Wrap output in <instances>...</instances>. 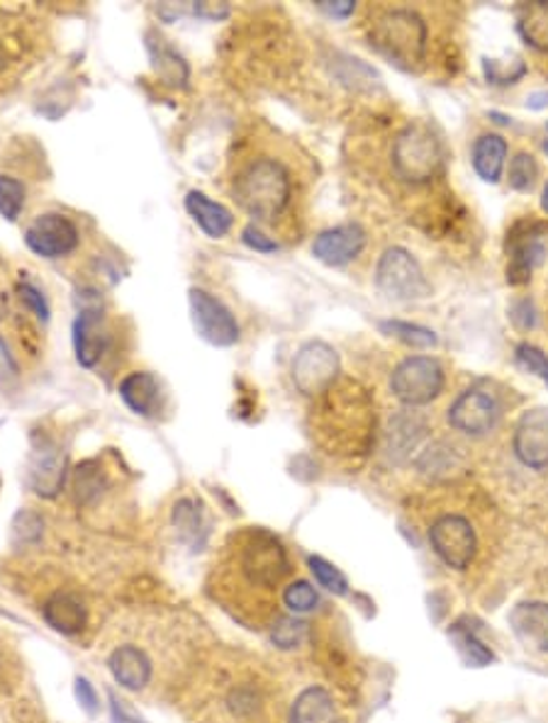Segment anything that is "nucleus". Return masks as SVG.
<instances>
[{
    "label": "nucleus",
    "instance_id": "f257e3e1",
    "mask_svg": "<svg viewBox=\"0 0 548 723\" xmlns=\"http://www.w3.org/2000/svg\"><path fill=\"white\" fill-rule=\"evenodd\" d=\"M317 414L312 422L317 438L329 448V454H359L371 444L376 432V404L366 388L354 380H337L320 394Z\"/></svg>",
    "mask_w": 548,
    "mask_h": 723
},
{
    "label": "nucleus",
    "instance_id": "f03ea898",
    "mask_svg": "<svg viewBox=\"0 0 548 723\" xmlns=\"http://www.w3.org/2000/svg\"><path fill=\"white\" fill-rule=\"evenodd\" d=\"M232 196L256 222H276L293 198V180L281 162L259 156L234 176Z\"/></svg>",
    "mask_w": 548,
    "mask_h": 723
},
{
    "label": "nucleus",
    "instance_id": "7ed1b4c3",
    "mask_svg": "<svg viewBox=\"0 0 548 723\" xmlns=\"http://www.w3.org/2000/svg\"><path fill=\"white\" fill-rule=\"evenodd\" d=\"M232 568L254 590H276L290 572V560L281 541L264 529L242 534L232 556Z\"/></svg>",
    "mask_w": 548,
    "mask_h": 723
},
{
    "label": "nucleus",
    "instance_id": "20e7f679",
    "mask_svg": "<svg viewBox=\"0 0 548 723\" xmlns=\"http://www.w3.org/2000/svg\"><path fill=\"white\" fill-rule=\"evenodd\" d=\"M371 44L402 69H412L427 49V25L412 10H385L371 25Z\"/></svg>",
    "mask_w": 548,
    "mask_h": 723
},
{
    "label": "nucleus",
    "instance_id": "39448f33",
    "mask_svg": "<svg viewBox=\"0 0 548 723\" xmlns=\"http://www.w3.org/2000/svg\"><path fill=\"white\" fill-rule=\"evenodd\" d=\"M444 164L441 144L427 124L415 122L402 130L393 144V166L395 174L407 183H429L439 176Z\"/></svg>",
    "mask_w": 548,
    "mask_h": 723
},
{
    "label": "nucleus",
    "instance_id": "423d86ee",
    "mask_svg": "<svg viewBox=\"0 0 548 723\" xmlns=\"http://www.w3.org/2000/svg\"><path fill=\"white\" fill-rule=\"evenodd\" d=\"M376 286L388 300L407 302L429 296V280L424 276L420 262L407 248L390 246L378 258Z\"/></svg>",
    "mask_w": 548,
    "mask_h": 723
},
{
    "label": "nucleus",
    "instance_id": "0eeeda50",
    "mask_svg": "<svg viewBox=\"0 0 548 723\" xmlns=\"http://www.w3.org/2000/svg\"><path fill=\"white\" fill-rule=\"evenodd\" d=\"M390 390L407 407H424L444 390V368L432 356H410L390 376Z\"/></svg>",
    "mask_w": 548,
    "mask_h": 723
},
{
    "label": "nucleus",
    "instance_id": "6e6552de",
    "mask_svg": "<svg viewBox=\"0 0 548 723\" xmlns=\"http://www.w3.org/2000/svg\"><path fill=\"white\" fill-rule=\"evenodd\" d=\"M188 304L195 334L203 338V342L217 348H230L239 342V322L220 298L203 288H190Z\"/></svg>",
    "mask_w": 548,
    "mask_h": 723
},
{
    "label": "nucleus",
    "instance_id": "1a4fd4ad",
    "mask_svg": "<svg viewBox=\"0 0 548 723\" xmlns=\"http://www.w3.org/2000/svg\"><path fill=\"white\" fill-rule=\"evenodd\" d=\"M339 354L327 342H307L293 358V382L305 398H320L339 380Z\"/></svg>",
    "mask_w": 548,
    "mask_h": 723
},
{
    "label": "nucleus",
    "instance_id": "9d476101",
    "mask_svg": "<svg viewBox=\"0 0 548 723\" xmlns=\"http://www.w3.org/2000/svg\"><path fill=\"white\" fill-rule=\"evenodd\" d=\"M215 721L217 723H259L266 711L264 687L251 677L227 675L215 687Z\"/></svg>",
    "mask_w": 548,
    "mask_h": 723
},
{
    "label": "nucleus",
    "instance_id": "9b49d317",
    "mask_svg": "<svg viewBox=\"0 0 548 723\" xmlns=\"http://www.w3.org/2000/svg\"><path fill=\"white\" fill-rule=\"evenodd\" d=\"M429 541L436 556L454 570H466L476 558L478 550L476 529L466 516L458 514L439 516L429 529Z\"/></svg>",
    "mask_w": 548,
    "mask_h": 723
},
{
    "label": "nucleus",
    "instance_id": "f8f14e48",
    "mask_svg": "<svg viewBox=\"0 0 548 723\" xmlns=\"http://www.w3.org/2000/svg\"><path fill=\"white\" fill-rule=\"evenodd\" d=\"M25 244L35 256L54 262V258L74 254L81 244V234H78L74 220L66 218V214L44 212L32 220L25 230Z\"/></svg>",
    "mask_w": 548,
    "mask_h": 723
},
{
    "label": "nucleus",
    "instance_id": "ddd939ff",
    "mask_svg": "<svg viewBox=\"0 0 548 723\" xmlns=\"http://www.w3.org/2000/svg\"><path fill=\"white\" fill-rule=\"evenodd\" d=\"M66 478V454L64 448L49 436L35 438L27 466V482L40 497H57Z\"/></svg>",
    "mask_w": 548,
    "mask_h": 723
},
{
    "label": "nucleus",
    "instance_id": "4468645a",
    "mask_svg": "<svg viewBox=\"0 0 548 723\" xmlns=\"http://www.w3.org/2000/svg\"><path fill=\"white\" fill-rule=\"evenodd\" d=\"M500 420V404L490 392L471 388L461 392L449 407V424L468 436H483L495 429Z\"/></svg>",
    "mask_w": 548,
    "mask_h": 723
},
{
    "label": "nucleus",
    "instance_id": "2eb2a0df",
    "mask_svg": "<svg viewBox=\"0 0 548 723\" xmlns=\"http://www.w3.org/2000/svg\"><path fill=\"white\" fill-rule=\"evenodd\" d=\"M514 454L532 470L548 468V410L536 407L522 414L514 429Z\"/></svg>",
    "mask_w": 548,
    "mask_h": 723
},
{
    "label": "nucleus",
    "instance_id": "dca6fc26",
    "mask_svg": "<svg viewBox=\"0 0 548 723\" xmlns=\"http://www.w3.org/2000/svg\"><path fill=\"white\" fill-rule=\"evenodd\" d=\"M364 246H366L364 227L361 224L349 222L317 234L315 244H312V256L324 266L339 268L351 264L354 258L364 252Z\"/></svg>",
    "mask_w": 548,
    "mask_h": 723
},
{
    "label": "nucleus",
    "instance_id": "f3484780",
    "mask_svg": "<svg viewBox=\"0 0 548 723\" xmlns=\"http://www.w3.org/2000/svg\"><path fill=\"white\" fill-rule=\"evenodd\" d=\"M108 346L100 304H83L74 320V352L83 368H96Z\"/></svg>",
    "mask_w": 548,
    "mask_h": 723
},
{
    "label": "nucleus",
    "instance_id": "a211bd4d",
    "mask_svg": "<svg viewBox=\"0 0 548 723\" xmlns=\"http://www.w3.org/2000/svg\"><path fill=\"white\" fill-rule=\"evenodd\" d=\"M108 670L120 687L130 689V692H139V689L152 682L154 663L144 648L134 646V643H122V646L110 653Z\"/></svg>",
    "mask_w": 548,
    "mask_h": 723
},
{
    "label": "nucleus",
    "instance_id": "6ab92c4d",
    "mask_svg": "<svg viewBox=\"0 0 548 723\" xmlns=\"http://www.w3.org/2000/svg\"><path fill=\"white\" fill-rule=\"evenodd\" d=\"M120 398L134 414L144 416V420H152V416L161 412V402H164L161 382L156 380V376L149 370H134L130 376L122 378Z\"/></svg>",
    "mask_w": 548,
    "mask_h": 723
},
{
    "label": "nucleus",
    "instance_id": "aec40b11",
    "mask_svg": "<svg viewBox=\"0 0 548 723\" xmlns=\"http://www.w3.org/2000/svg\"><path fill=\"white\" fill-rule=\"evenodd\" d=\"M42 616L47 624L64 636L81 634L88 624V607L76 592H54L42 607Z\"/></svg>",
    "mask_w": 548,
    "mask_h": 723
},
{
    "label": "nucleus",
    "instance_id": "412c9836",
    "mask_svg": "<svg viewBox=\"0 0 548 723\" xmlns=\"http://www.w3.org/2000/svg\"><path fill=\"white\" fill-rule=\"evenodd\" d=\"M510 629L524 646L548 653V604L522 602L510 612Z\"/></svg>",
    "mask_w": 548,
    "mask_h": 723
},
{
    "label": "nucleus",
    "instance_id": "4be33fe9",
    "mask_svg": "<svg viewBox=\"0 0 548 723\" xmlns=\"http://www.w3.org/2000/svg\"><path fill=\"white\" fill-rule=\"evenodd\" d=\"M186 210L210 240H222L234 227V214L222 202L208 198L203 190H188Z\"/></svg>",
    "mask_w": 548,
    "mask_h": 723
},
{
    "label": "nucleus",
    "instance_id": "5701e85b",
    "mask_svg": "<svg viewBox=\"0 0 548 723\" xmlns=\"http://www.w3.org/2000/svg\"><path fill=\"white\" fill-rule=\"evenodd\" d=\"M288 723H337V702H334L329 689H303L290 707Z\"/></svg>",
    "mask_w": 548,
    "mask_h": 723
},
{
    "label": "nucleus",
    "instance_id": "b1692460",
    "mask_svg": "<svg viewBox=\"0 0 548 723\" xmlns=\"http://www.w3.org/2000/svg\"><path fill=\"white\" fill-rule=\"evenodd\" d=\"M171 522L178 538L183 541L188 546H203L208 538V522H205V512L200 502H195L193 497H183L174 504L171 512Z\"/></svg>",
    "mask_w": 548,
    "mask_h": 723
},
{
    "label": "nucleus",
    "instance_id": "393cba45",
    "mask_svg": "<svg viewBox=\"0 0 548 723\" xmlns=\"http://www.w3.org/2000/svg\"><path fill=\"white\" fill-rule=\"evenodd\" d=\"M507 159V142L500 134H483L473 144V168L485 183H497Z\"/></svg>",
    "mask_w": 548,
    "mask_h": 723
},
{
    "label": "nucleus",
    "instance_id": "a878e982",
    "mask_svg": "<svg viewBox=\"0 0 548 723\" xmlns=\"http://www.w3.org/2000/svg\"><path fill=\"white\" fill-rule=\"evenodd\" d=\"M517 30L522 40L536 52H548V3H524L517 8Z\"/></svg>",
    "mask_w": 548,
    "mask_h": 723
},
{
    "label": "nucleus",
    "instance_id": "bb28decb",
    "mask_svg": "<svg viewBox=\"0 0 548 723\" xmlns=\"http://www.w3.org/2000/svg\"><path fill=\"white\" fill-rule=\"evenodd\" d=\"M147 49L152 56L154 71L159 74L164 84L176 86V88L178 86L183 88L188 84V76H190L188 64L183 62V56H178V52H174L161 37H149Z\"/></svg>",
    "mask_w": 548,
    "mask_h": 723
},
{
    "label": "nucleus",
    "instance_id": "cd10ccee",
    "mask_svg": "<svg viewBox=\"0 0 548 723\" xmlns=\"http://www.w3.org/2000/svg\"><path fill=\"white\" fill-rule=\"evenodd\" d=\"M449 638L468 668H485V665L495 660V655H492L485 643L476 636L473 629H466L463 624H454L449 631Z\"/></svg>",
    "mask_w": 548,
    "mask_h": 723
},
{
    "label": "nucleus",
    "instance_id": "c85d7f7f",
    "mask_svg": "<svg viewBox=\"0 0 548 723\" xmlns=\"http://www.w3.org/2000/svg\"><path fill=\"white\" fill-rule=\"evenodd\" d=\"M420 432H424V424L417 420V416L410 414H400L390 422L388 429V454L390 456H402L417 444Z\"/></svg>",
    "mask_w": 548,
    "mask_h": 723
},
{
    "label": "nucleus",
    "instance_id": "c756f323",
    "mask_svg": "<svg viewBox=\"0 0 548 723\" xmlns=\"http://www.w3.org/2000/svg\"><path fill=\"white\" fill-rule=\"evenodd\" d=\"M105 472L98 466L96 460H86L74 472V492L78 504L93 502L96 497L105 488Z\"/></svg>",
    "mask_w": 548,
    "mask_h": 723
},
{
    "label": "nucleus",
    "instance_id": "7c9ffc66",
    "mask_svg": "<svg viewBox=\"0 0 548 723\" xmlns=\"http://www.w3.org/2000/svg\"><path fill=\"white\" fill-rule=\"evenodd\" d=\"M544 256V246L536 244L534 240L522 242L519 246H514L512 252V262L507 266V280L512 286H519V282H527L532 278L534 266L541 262Z\"/></svg>",
    "mask_w": 548,
    "mask_h": 723
},
{
    "label": "nucleus",
    "instance_id": "2f4dec72",
    "mask_svg": "<svg viewBox=\"0 0 548 723\" xmlns=\"http://www.w3.org/2000/svg\"><path fill=\"white\" fill-rule=\"evenodd\" d=\"M378 326L383 334L395 336L402 344L415 346V348H432V346H436V342H439L436 334L422 324H412V322H402V320H385Z\"/></svg>",
    "mask_w": 548,
    "mask_h": 723
},
{
    "label": "nucleus",
    "instance_id": "473e14b6",
    "mask_svg": "<svg viewBox=\"0 0 548 723\" xmlns=\"http://www.w3.org/2000/svg\"><path fill=\"white\" fill-rule=\"evenodd\" d=\"M283 602L293 614H307L320 607V594L307 580H295L283 590Z\"/></svg>",
    "mask_w": 548,
    "mask_h": 723
},
{
    "label": "nucleus",
    "instance_id": "72a5a7b5",
    "mask_svg": "<svg viewBox=\"0 0 548 723\" xmlns=\"http://www.w3.org/2000/svg\"><path fill=\"white\" fill-rule=\"evenodd\" d=\"M483 71L490 84L510 86L517 84L519 78L527 74V64H524L519 56H514V59H485Z\"/></svg>",
    "mask_w": 548,
    "mask_h": 723
},
{
    "label": "nucleus",
    "instance_id": "f704fd0d",
    "mask_svg": "<svg viewBox=\"0 0 548 723\" xmlns=\"http://www.w3.org/2000/svg\"><path fill=\"white\" fill-rule=\"evenodd\" d=\"M25 208V186L13 176H0V214L8 222H15Z\"/></svg>",
    "mask_w": 548,
    "mask_h": 723
},
{
    "label": "nucleus",
    "instance_id": "c9c22d12",
    "mask_svg": "<svg viewBox=\"0 0 548 723\" xmlns=\"http://www.w3.org/2000/svg\"><path fill=\"white\" fill-rule=\"evenodd\" d=\"M271 638L278 648L293 650L307 638V624L295 616L278 619L271 629Z\"/></svg>",
    "mask_w": 548,
    "mask_h": 723
},
{
    "label": "nucleus",
    "instance_id": "e433bc0d",
    "mask_svg": "<svg viewBox=\"0 0 548 723\" xmlns=\"http://www.w3.org/2000/svg\"><path fill=\"white\" fill-rule=\"evenodd\" d=\"M310 570H312V575H315V580L327 592H334V594L349 592V580H346V575L337 568V565H332L329 560H324L320 556H312L310 558Z\"/></svg>",
    "mask_w": 548,
    "mask_h": 723
},
{
    "label": "nucleus",
    "instance_id": "4c0bfd02",
    "mask_svg": "<svg viewBox=\"0 0 548 723\" xmlns=\"http://www.w3.org/2000/svg\"><path fill=\"white\" fill-rule=\"evenodd\" d=\"M536 178H539V166H536V159L532 154L522 152L510 162V188L524 193V190L534 188Z\"/></svg>",
    "mask_w": 548,
    "mask_h": 723
},
{
    "label": "nucleus",
    "instance_id": "58836bf2",
    "mask_svg": "<svg viewBox=\"0 0 548 723\" xmlns=\"http://www.w3.org/2000/svg\"><path fill=\"white\" fill-rule=\"evenodd\" d=\"M517 364L527 372H534L536 378H541L548 386V356L541 352L539 346L519 344L517 346Z\"/></svg>",
    "mask_w": 548,
    "mask_h": 723
},
{
    "label": "nucleus",
    "instance_id": "ea45409f",
    "mask_svg": "<svg viewBox=\"0 0 548 723\" xmlns=\"http://www.w3.org/2000/svg\"><path fill=\"white\" fill-rule=\"evenodd\" d=\"M42 516L30 512V510H22L15 516V524H13V534L20 541V544H37L40 536H42Z\"/></svg>",
    "mask_w": 548,
    "mask_h": 723
},
{
    "label": "nucleus",
    "instance_id": "a19ab883",
    "mask_svg": "<svg viewBox=\"0 0 548 723\" xmlns=\"http://www.w3.org/2000/svg\"><path fill=\"white\" fill-rule=\"evenodd\" d=\"M18 292H20V300L37 314L40 322H49V302L42 296L40 288L32 286V282H20Z\"/></svg>",
    "mask_w": 548,
    "mask_h": 723
},
{
    "label": "nucleus",
    "instance_id": "79ce46f5",
    "mask_svg": "<svg viewBox=\"0 0 548 723\" xmlns=\"http://www.w3.org/2000/svg\"><path fill=\"white\" fill-rule=\"evenodd\" d=\"M242 242L259 254H273L281 248L278 246V242H273L271 236H266L259 227H256V224H246V227L242 230Z\"/></svg>",
    "mask_w": 548,
    "mask_h": 723
},
{
    "label": "nucleus",
    "instance_id": "37998d69",
    "mask_svg": "<svg viewBox=\"0 0 548 723\" xmlns=\"http://www.w3.org/2000/svg\"><path fill=\"white\" fill-rule=\"evenodd\" d=\"M74 692H76L78 704H81V709L86 711V714H96V711L100 709V699H98L96 687L88 682L86 677H78Z\"/></svg>",
    "mask_w": 548,
    "mask_h": 723
},
{
    "label": "nucleus",
    "instance_id": "c03bdc74",
    "mask_svg": "<svg viewBox=\"0 0 548 723\" xmlns=\"http://www.w3.org/2000/svg\"><path fill=\"white\" fill-rule=\"evenodd\" d=\"M188 13L195 15V18L217 22V20H225L230 15V5L227 3H190Z\"/></svg>",
    "mask_w": 548,
    "mask_h": 723
},
{
    "label": "nucleus",
    "instance_id": "a18cd8bd",
    "mask_svg": "<svg viewBox=\"0 0 548 723\" xmlns=\"http://www.w3.org/2000/svg\"><path fill=\"white\" fill-rule=\"evenodd\" d=\"M320 10H324V13H327L329 18L346 20V18L354 15L356 3H351V0H322Z\"/></svg>",
    "mask_w": 548,
    "mask_h": 723
},
{
    "label": "nucleus",
    "instance_id": "49530a36",
    "mask_svg": "<svg viewBox=\"0 0 548 723\" xmlns=\"http://www.w3.org/2000/svg\"><path fill=\"white\" fill-rule=\"evenodd\" d=\"M18 378V364L13 354H10V348L5 346L3 338H0V382H8V380H15Z\"/></svg>",
    "mask_w": 548,
    "mask_h": 723
},
{
    "label": "nucleus",
    "instance_id": "de8ad7c7",
    "mask_svg": "<svg viewBox=\"0 0 548 723\" xmlns=\"http://www.w3.org/2000/svg\"><path fill=\"white\" fill-rule=\"evenodd\" d=\"M512 320L517 322L519 326H524V330H529V326H534V322H536V318H534V304L529 300H522V302L514 304Z\"/></svg>",
    "mask_w": 548,
    "mask_h": 723
},
{
    "label": "nucleus",
    "instance_id": "09e8293b",
    "mask_svg": "<svg viewBox=\"0 0 548 723\" xmlns=\"http://www.w3.org/2000/svg\"><path fill=\"white\" fill-rule=\"evenodd\" d=\"M110 719H113V723H144L139 716H134L125 704L118 702L115 697H110Z\"/></svg>",
    "mask_w": 548,
    "mask_h": 723
},
{
    "label": "nucleus",
    "instance_id": "8fccbe9b",
    "mask_svg": "<svg viewBox=\"0 0 548 723\" xmlns=\"http://www.w3.org/2000/svg\"><path fill=\"white\" fill-rule=\"evenodd\" d=\"M541 208L548 212V183H546V188H544V196H541Z\"/></svg>",
    "mask_w": 548,
    "mask_h": 723
},
{
    "label": "nucleus",
    "instance_id": "3c124183",
    "mask_svg": "<svg viewBox=\"0 0 548 723\" xmlns=\"http://www.w3.org/2000/svg\"><path fill=\"white\" fill-rule=\"evenodd\" d=\"M3 64H5V56H3V49H0V71H3Z\"/></svg>",
    "mask_w": 548,
    "mask_h": 723
},
{
    "label": "nucleus",
    "instance_id": "603ef678",
    "mask_svg": "<svg viewBox=\"0 0 548 723\" xmlns=\"http://www.w3.org/2000/svg\"><path fill=\"white\" fill-rule=\"evenodd\" d=\"M544 152L548 154V124H546V142H544Z\"/></svg>",
    "mask_w": 548,
    "mask_h": 723
}]
</instances>
